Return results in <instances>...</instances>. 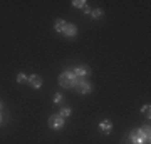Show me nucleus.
<instances>
[{"mask_svg": "<svg viewBox=\"0 0 151 144\" xmlns=\"http://www.w3.org/2000/svg\"><path fill=\"white\" fill-rule=\"evenodd\" d=\"M2 107H4V104H2V101H0V111H2Z\"/></svg>", "mask_w": 151, "mask_h": 144, "instance_id": "nucleus-17", "label": "nucleus"}, {"mask_svg": "<svg viewBox=\"0 0 151 144\" xmlns=\"http://www.w3.org/2000/svg\"><path fill=\"white\" fill-rule=\"evenodd\" d=\"M129 143L131 144H150L151 143V128L150 126H143L141 129L131 131Z\"/></svg>", "mask_w": 151, "mask_h": 144, "instance_id": "nucleus-1", "label": "nucleus"}, {"mask_svg": "<svg viewBox=\"0 0 151 144\" xmlns=\"http://www.w3.org/2000/svg\"><path fill=\"white\" fill-rule=\"evenodd\" d=\"M91 10H92V9H89V7H84V9H82V12H84V14H86V15H91Z\"/></svg>", "mask_w": 151, "mask_h": 144, "instance_id": "nucleus-16", "label": "nucleus"}, {"mask_svg": "<svg viewBox=\"0 0 151 144\" xmlns=\"http://www.w3.org/2000/svg\"><path fill=\"white\" fill-rule=\"evenodd\" d=\"M72 72H74V75L77 77L79 80H86L89 75H91V69L87 67L86 64H81V65H77V67H74V69H70Z\"/></svg>", "mask_w": 151, "mask_h": 144, "instance_id": "nucleus-4", "label": "nucleus"}, {"mask_svg": "<svg viewBox=\"0 0 151 144\" xmlns=\"http://www.w3.org/2000/svg\"><path fill=\"white\" fill-rule=\"evenodd\" d=\"M27 79H29V75L25 74V72H19V74H17V82H20V84L27 82Z\"/></svg>", "mask_w": 151, "mask_h": 144, "instance_id": "nucleus-15", "label": "nucleus"}, {"mask_svg": "<svg viewBox=\"0 0 151 144\" xmlns=\"http://www.w3.org/2000/svg\"><path fill=\"white\" fill-rule=\"evenodd\" d=\"M72 5H74L76 9H81V10H82V9L87 5V2H86V0H74V2H72Z\"/></svg>", "mask_w": 151, "mask_h": 144, "instance_id": "nucleus-14", "label": "nucleus"}, {"mask_svg": "<svg viewBox=\"0 0 151 144\" xmlns=\"http://www.w3.org/2000/svg\"><path fill=\"white\" fill-rule=\"evenodd\" d=\"M70 114H72V109H70V107H62V109H60V112H59V116L60 117H70Z\"/></svg>", "mask_w": 151, "mask_h": 144, "instance_id": "nucleus-12", "label": "nucleus"}, {"mask_svg": "<svg viewBox=\"0 0 151 144\" xmlns=\"http://www.w3.org/2000/svg\"><path fill=\"white\" fill-rule=\"evenodd\" d=\"M76 89H77V92H79V94L87 96V94H91L92 85H91V82H87V80H79V82H77V85H76Z\"/></svg>", "mask_w": 151, "mask_h": 144, "instance_id": "nucleus-5", "label": "nucleus"}, {"mask_svg": "<svg viewBox=\"0 0 151 144\" xmlns=\"http://www.w3.org/2000/svg\"><path fill=\"white\" fill-rule=\"evenodd\" d=\"M141 114H143L145 117L150 119L151 117V104H145V106L141 107Z\"/></svg>", "mask_w": 151, "mask_h": 144, "instance_id": "nucleus-11", "label": "nucleus"}, {"mask_svg": "<svg viewBox=\"0 0 151 144\" xmlns=\"http://www.w3.org/2000/svg\"><path fill=\"white\" fill-rule=\"evenodd\" d=\"M77 82H79V79L74 75L72 70H64V72L59 75V84H60V87H64V89H72V87L77 85Z\"/></svg>", "mask_w": 151, "mask_h": 144, "instance_id": "nucleus-2", "label": "nucleus"}, {"mask_svg": "<svg viewBox=\"0 0 151 144\" xmlns=\"http://www.w3.org/2000/svg\"><path fill=\"white\" fill-rule=\"evenodd\" d=\"M99 131H101L103 134H111V131H113V123H111L109 119L103 121V123L99 124Z\"/></svg>", "mask_w": 151, "mask_h": 144, "instance_id": "nucleus-8", "label": "nucleus"}, {"mask_svg": "<svg viewBox=\"0 0 151 144\" xmlns=\"http://www.w3.org/2000/svg\"><path fill=\"white\" fill-rule=\"evenodd\" d=\"M27 82L30 84V87H34V89H40L42 84H44V79L39 74H30L29 79H27Z\"/></svg>", "mask_w": 151, "mask_h": 144, "instance_id": "nucleus-6", "label": "nucleus"}, {"mask_svg": "<svg viewBox=\"0 0 151 144\" xmlns=\"http://www.w3.org/2000/svg\"><path fill=\"white\" fill-rule=\"evenodd\" d=\"M103 15H104V10H103V9H92V10H91V17L94 19V20L101 19Z\"/></svg>", "mask_w": 151, "mask_h": 144, "instance_id": "nucleus-10", "label": "nucleus"}, {"mask_svg": "<svg viewBox=\"0 0 151 144\" xmlns=\"http://www.w3.org/2000/svg\"><path fill=\"white\" fill-rule=\"evenodd\" d=\"M52 101H54V104H57V106H59V104H62V102H64V96H62L60 92H55L54 97H52Z\"/></svg>", "mask_w": 151, "mask_h": 144, "instance_id": "nucleus-13", "label": "nucleus"}, {"mask_svg": "<svg viewBox=\"0 0 151 144\" xmlns=\"http://www.w3.org/2000/svg\"><path fill=\"white\" fill-rule=\"evenodd\" d=\"M65 35V37H69V39H74L76 35H77V27L74 25V24H70V22H67L65 24V29H64V32H62Z\"/></svg>", "mask_w": 151, "mask_h": 144, "instance_id": "nucleus-7", "label": "nucleus"}, {"mask_svg": "<svg viewBox=\"0 0 151 144\" xmlns=\"http://www.w3.org/2000/svg\"><path fill=\"white\" fill-rule=\"evenodd\" d=\"M47 124H49V128L52 129V131H59V129L64 128L65 119H64V117H60L59 114H52V116L49 117Z\"/></svg>", "mask_w": 151, "mask_h": 144, "instance_id": "nucleus-3", "label": "nucleus"}, {"mask_svg": "<svg viewBox=\"0 0 151 144\" xmlns=\"http://www.w3.org/2000/svg\"><path fill=\"white\" fill-rule=\"evenodd\" d=\"M65 24H67V22H65L64 19H55L54 20V30L57 34H62L64 29H65Z\"/></svg>", "mask_w": 151, "mask_h": 144, "instance_id": "nucleus-9", "label": "nucleus"}, {"mask_svg": "<svg viewBox=\"0 0 151 144\" xmlns=\"http://www.w3.org/2000/svg\"><path fill=\"white\" fill-rule=\"evenodd\" d=\"M0 124H2V116H0Z\"/></svg>", "mask_w": 151, "mask_h": 144, "instance_id": "nucleus-18", "label": "nucleus"}]
</instances>
